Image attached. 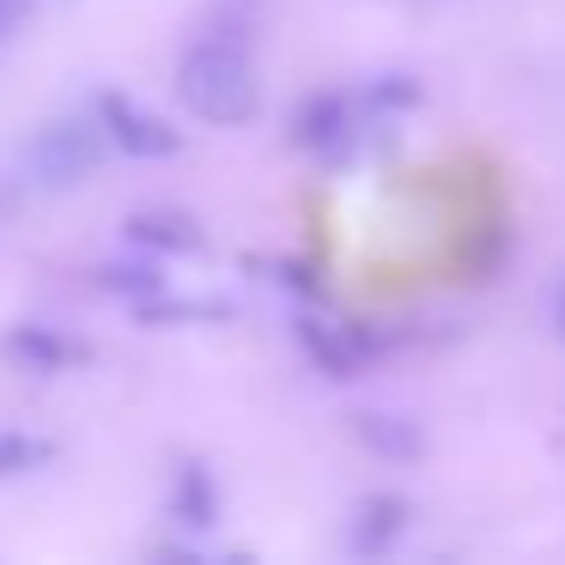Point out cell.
<instances>
[{
  "mask_svg": "<svg viewBox=\"0 0 565 565\" xmlns=\"http://www.w3.org/2000/svg\"><path fill=\"white\" fill-rule=\"evenodd\" d=\"M177 98H183L189 116H201L213 128H244L262 110V79L237 43L207 38L195 50H183V62H177Z\"/></svg>",
  "mask_w": 565,
  "mask_h": 565,
  "instance_id": "6da1fadb",
  "label": "cell"
},
{
  "mask_svg": "<svg viewBox=\"0 0 565 565\" xmlns=\"http://www.w3.org/2000/svg\"><path fill=\"white\" fill-rule=\"evenodd\" d=\"M104 152H110L104 122L55 116L50 128H38V140H25V177L50 195H62V189H79L104 171Z\"/></svg>",
  "mask_w": 565,
  "mask_h": 565,
  "instance_id": "7a4b0ae2",
  "label": "cell"
},
{
  "mask_svg": "<svg viewBox=\"0 0 565 565\" xmlns=\"http://www.w3.org/2000/svg\"><path fill=\"white\" fill-rule=\"evenodd\" d=\"M98 122L110 135V147L128 152V159H177L183 152V135L164 116H152L147 104H135L128 92H98Z\"/></svg>",
  "mask_w": 565,
  "mask_h": 565,
  "instance_id": "3957f363",
  "label": "cell"
},
{
  "mask_svg": "<svg viewBox=\"0 0 565 565\" xmlns=\"http://www.w3.org/2000/svg\"><path fill=\"white\" fill-rule=\"evenodd\" d=\"M0 353L13 359V365L25 371H43V377H55V371H74L92 359L86 341H74V334L50 329V322H13V329L0 334Z\"/></svg>",
  "mask_w": 565,
  "mask_h": 565,
  "instance_id": "277c9868",
  "label": "cell"
},
{
  "mask_svg": "<svg viewBox=\"0 0 565 565\" xmlns=\"http://www.w3.org/2000/svg\"><path fill=\"white\" fill-rule=\"evenodd\" d=\"M292 140H298L305 152H317L322 164H341L347 147H353V110H347L341 92H317V98L298 104Z\"/></svg>",
  "mask_w": 565,
  "mask_h": 565,
  "instance_id": "5b68a950",
  "label": "cell"
},
{
  "mask_svg": "<svg viewBox=\"0 0 565 565\" xmlns=\"http://www.w3.org/2000/svg\"><path fill=\"white\" fill-rule=\"evenodd\" d=\"M298 329V347L310 353V365L317 371H329L334 383H347V377H359V365H365V334L353 329V322H322V317H298L292 322Z\"/></svg>",
  "mask_w": 565,
  "mask_h": 565,
  "instance_id": "8992f818",
  "label": "cell"
},
{
  "mask_svg": "<svg viewBox=\"0 0 565 565\" xmlns=\"http://www.w3.org/2000/svg\"><path fill=\"white\" fill-rule=\"evenodd\" d=\"M122 237L147 256H195L201 249V225L177 207H147V213H128Z\"/></svg>",
  "mask_w": 565,
  "mask_h": 565,
  "instance_id": "52a82bcc",
  "label": "cell"
},
{
  "mask_svg": "<svg viewBox=\"0 0 565 565\" xmlns=\"http://www.w3.org/2000/svg\"><path fill=\"white\" fill-rule=\"evenodd\" d=\"M402 529H407V499L402 492H371V499H359V511H353V553L359 559L390 553Z\"/></svg>",
  "mask_w": 565,
  "mask_h": 565,
  "instance_id": "ba28073f",
  "label": "cell"
},
{
  "mask_svg": "<svg viewBox=\"0 0 565 565\" xmlns=\"http://www.w3.org/2000/svg\"><path fill=\"white\" fill-rule=\"evenodd\" d=\"M353 438L383 462H419L426 456V431L402 414H353Z\"/></svg>",
  "mask_w": 565,
  "mask_h": 565,
  "instance_id": "9c48e42d",
  "label": "cell"
},
{
  "mask_svg": "<svg viewBox=\"0 0 565 565\" xmlns=\"http://www.w3.org/2000/svg\"><path fill=\"white\" fill-rule=\"evenodd\" d=\"M171 516L183 529H213L220 523V492H213V475L201 462L177 468V487H171Z\"/></svg>",
  "mask_w": 565,
  "mask_h": 565,
  "instance_id": "30bf717a",
  "label": "cell"
},
{
  "mask_svg": "<svg viewBox=\"0 0 565 565\" xmlns=\"http://www.w3.org/2000/svg\"><path fill=\"white\" fill-rule=\"evenodd\" d=\"M135 310H140V322H152V329H164V322H189V317H207V322L232 317V305H213V298H164V292L140 298Z\"/></svg>",
  "mask_w": 565,
  "mask_h": 565,
  "instance_id": "8fae6325",
  "label": "cell"
},
{
  "mask_svg": "<svg viewBox=\"0 0 565 565\" xmlns=\"http://www.w3.org/2000/svg\"><path fill=\"white\" fill-rule=\"evenodd\" d=\"M55 456L50 438H25V431H0V480H19Z\"/></svg>",
  "mask_w": 565,
  "mask_h": 565,
  "instance_id": "7c38bea8",
  "label": "cell"
},
{
  "mask_svg": "<svg viewBox=\"0 0 565 565\" xmlns=\"http://www.w3.org/2000/svg\"><path fill=\"white\" fill-rule=\"evenodd\" d=\"M98 280L110 286V292H128L135 305L152 292H164V274L152 268V262H110V268H98Z\"/></svg>",
  "mask_w": 565,
  "mask_h": 565,
  "instance_id": "4fadbf2b",
  "label": "cell"
},
{
  "mask_svg": "<svg viewBox=\"0 0 565 565\" xmlns=\"http://www.w3.org/2000/svg\"><path fill=\"white\" fill-rule=\"evenodd\" d=\"M419 98H426V92H419V79H407V74L371 79V110H414Z\"/></svg>",
  "mask_w": 565,
  "mask_h": 565,
  "instance_id": "5bb4252c",
  "label": "cell"
},
{
  "mask_svg": "<svg viewBox=\"0 0 565 565\" xmlns=\"http://www.w3.org/2000/svg\"><path fill=\"white\" fill-rule=\"evenodd\" d=\"M25 19H31V0H0V43L19 38V31H25Z\"/></svg>",
  "mask_w": 565,
  "mask_h": 565,
  "instance_id": "9a60e30c",
  "label": "cell"
},
{
  "mask_svg": "<svg viewBox=\"0 0 565 565\" xmlns=\"http://www.w3.org/2000/svg\"><path fill=\"white\" fill-rule=\"evenodd\" d=\"M559 329H565V305H559Z\"/></svg>",
  "mask_w": 565,
  "mask_h": 565,
  "instance_id": "2e32d148",
  "label": "cell"
}]
</instances>
